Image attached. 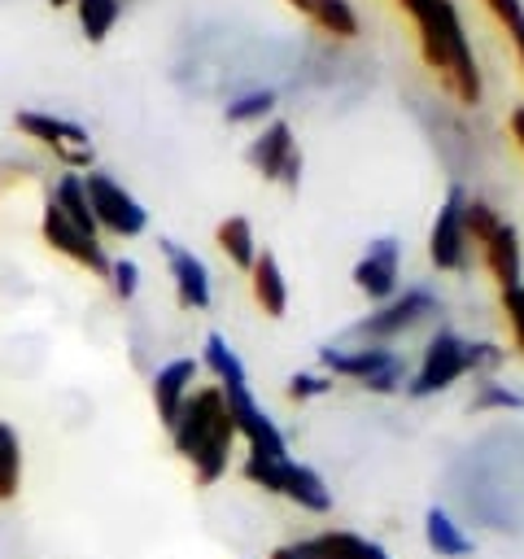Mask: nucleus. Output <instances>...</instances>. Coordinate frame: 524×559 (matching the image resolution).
Masks as SVG:
<instances>
[{
	"instance_id": "18",
	"label": "nucleus",
	"mask_w": 524,
	"mask_h": 559,
	"mask_svg": "<svg viewBox=\"0 0 524 559\" xmlns=\"http://www.w3.org/2000/svg\"><path fill=\"white\" fill-rule=\"evenodd\" d=\"M249 280H253V301L262 306V314L279 319L288 310V284H284V271L275 262V253H258L253 266H249Z\"/></svg>"
},
{
	"instance_id": "9",
	"label": "nucleus",
	"mask_w": 524,
	"mask_h": 559,
	"mask_svg": "<svg viewBox=\"0 0 524 559\" xmlns=\"http://www.w3.org/2000/svg\"><path fill=\"white\" fill-rule=\"evenodd\" d=\"M249 166L262 175V179H279L284 188H297L301 179V153L293 144V131L288 122H271L253 144H249Z\"/></svg>"
},
{
	"instance_id": "3",
	"label": "nucleus",
	"mask_w": 524,
	"mask_h": 559,
	"mask_svg": "<svg viewBox=\"0 0 524 559\" xmlns=\"http://www.w3.org/2000/svg\"><path fill=\"white\" fill-rule=\"evenodd\" d=\"M240 472H245L249 485H262L266 493H279V498L297 502L310 515L332 511V489L323 485V476L314 467L288 459V454H249Z\"/></svg>"
},
{
	"instance_id": "24",
	"label": "nucleus",
	"mask_w": 524,
	"mask_h": 559,
	"mask_svg": "<svg viewBox=\"0 0 524 559\" xmlns=\"http://www.w3.org/2000/svg\"><path fill=\"white\" fill-rule=\"evenodd\" d=\"M52 205H61V210L83 227V231H92V236H96V218H92V205H87V192H83V179H79V175H66V179L57 183Z\"/></svg>"
},
{
	"instance_id": "2",
	"label": "nucleus",
	"mask_w": 524,
	"mask_h": 559,
	"mask_svg": "<svg viewBox=\"0 0 524 559\" xmlns=\"http://www.w3.org/2000/svg\"><path fill=\"white\" fill-rule=\"evenodd\" d=\"M170 441L175 450L192 463V476L201 485H214L227 472V454L236 441V424L227 411V397L218 384L210 389H192L188 402L179 406L175 424H170Z\"/></svg>"
},
{
	"instance_id": "14",
	"label": "nucleus",
	"mask_w": 524,
	"mask_h": 559,
	"mask_svg": "<svg viewBox=\"0 0 524 559\" xmlns=\"http://www.w3.org/2000/svg\"><path fill=\"white\" fill-rule=\"evenodd\" d=\"M192 380H196V362H192V358H175V362L157 367V376H153V406H157V419H162L166 428L175 424L179 406L188 402Z\"/></svg>"
},
{
	"instance_id": "15",
	"label": "nucleus",
	"mask_w": 524,
	"mask_h": 559,
	"mask_svg": "<svg viewBox=\"0 0 524 559\" xmlns=\"http://www.w3.org/2000/svg\"><path fill=\"white\" fill-rule=\"evenodd\" d=\"M162 249H166V258H170V275H175L179 306H188V310H205V306H210V271H205V262H201L196 253L170 245V240H166Z\"/></svg>"
},
{
	"instance_id": "32",
	"label": "nucleus",
	"mask_w": 524,
	"mask_h": 559,
	"mask_svg": "<svg viewBox=\"0 0 524 559\" xmlns=\"http://www.w3.org/2000/svg\"><path fill=\"white\" fill-rule=\"evenodd\" d=\"M502 314H507V328H511L515 349H524V284L502 288Z\"/></svg>"
},
{
	"instance_id": "12",
	"label": "nucleus",
	"mask_w": 524,
	"mask_h": 559,
	"mask_svg": "<svg viewBox=\"0 0 524 559\" xmlns=\"http://www.w3.org/2000/svg\"><path fill=\"white\" fill-rule=\"evenodd\" d=\"M17 131L35 135L39 144H48L61 162L70 166H87L92 162V144H87V131L74 127V122H61V118H48V114H17Z\"/></svg>"
},
{
	"instance_id": "35",
	"label": "nucleus",
	"mask_w": 524,
	"mask_h": 559,
	"mask_svg": "<svg viewBox=\"0 0 524 559\" xmlns=\"http://www.w3.org/2000/svg\"><path fill=\"white\" fill-rule=\"evenodd\" d=\"M511 135H515V144L524 148V105H520V109H511Z\"/></svg>"
},
{
	"instance_id": "11",
	"label": "nucleus",
	"mask_w": 524,
	"mask_h": 559,
	"mask_svg": "<svg viewBox=\"0 0 524 559\" xmlns=\"http://www.w3.org/2000/svg\"><path fill=\"white\" fill-rule=\"evenodd\" d=\"M227 397V411H231V424H236V437L249 441V454H288L284 445V432L279 424L253 402L249 389H236V393H223Z\"/></svg>"
},
{
	"instance_id": "33",
	"label": "nucleus",
	"mask_w": 524,
	"mask_h": 559,
	"mask_svg": "<svg viewBox=\"0 0 524 559\" xmlns=\"http://www.w3.org/2000/svg\"><path fill=\"white\" fill-rule=\"evenodd\" d=\"M109 280H114V293L127 301V297H135V288H140V266H135L131 258L109 262Z\"/></svg>"
},
{
	"instance_id": "20",
	"label": "nucleus",
	"mask_w": 524,
	"mask_h": 559,
	"mask_svg": "<svg viewBox=\"0 0 524 559\" xmlns=\"http://www.w3.org/2000/svg\"><path fill=\"white\" fill-rule=\"evenodd\" d=\"M314 555H319V559H389V550H384L380 542H367V537L345 533V528L319 533V537H314Z\"/></svg>"
},
{
	"instance_id": "8",
	"label": "nucleus",
	"mask_w": 524,
	"mask_h": 559,
	"mask_svg": "<svg viewBox=\"0 0 524 559\" xmlns=\"http://www.w3.org/2000/svg\"><path fill=\"white\" fill-rule=\"evenodd\" d=\"M463 345L467 341H458L454 332H437L428 345H424V358H419V371L410 376V384H406V393L410 397H428V393H441V389H450L467 367H463Z\"/></svg>"
},
{
	"instance_id": "19",
	"label": "nucleus",
	"mask_w": 524,
	"mask_h": 559,
	"mask_svg": "<svg viewBox=\"0 0 524 559\" xmlns=\"http://www.w3.org/2000/svg\"><path fill=\"white\" fill-rule=\"evenodd\" d=\"M297 13H306L319 31H327L332 39H354L358 35V17L345 0H288Z\"/></svg>"
},
{
	"instance_id": "34",
	"label": "nucleus",
	"mask_w": 524,
	"mask_h": 559,
	"mask_svg": "<svg viewBox=\"0 0 524 559\" xmlns=\"http://www.w3.org/2000/svg\"><path fill=\"white\" fill-rule=\"evenodd\" d=\"M271 559H319L314 555V537H301V542H284L271 550Z\"/></svg>"
},
{
	"instance_id": "27",
	"label": "nucleus",
	"mask_w": 524,
	"mask_h": 559,
	"mask_svg": "<svg viewBox=\"0 0 524 559\" xmlns=\"http://www.w3.org/2000/svg\"><path fill=\"white\" fill-rule=\"evenodd\" d=\"M485 9L502 22V31L511 35L515 44V57H520V70H524V4L520 0H485Z\"/></svg>"
},
{
	"instance_id": "1",
	"label": "nucleus",
	"mask_w": 524,
	"mask_h": 559,
	"mask_svg": "<svg viewBox=\"0 0 524 559\" xmlns=\"http://www.w3.org/2000/svg\"><path fill=\"white\" fill-rule=\"evenodd\" d=\"M397 4L419 35L424 66L437 70L463 105H476L480 100V70H476V57H472V44H467V31L458 22L454 0H397Z\"/></svg>"
},
{
	"instance_id": "17",
	"label": "nucleus",
	"mask_w": 524,
	"mask_h": 559,
	"mask_svg": "<svg viewBox=\"0 0 524 559\" xmlns=\"http://www.w3.org/2000/svg\"><path fill=\"white\" fill-rule=\"evenodd\" d=\"M424 542H428V550L437 555V559H467L476 546H472V537L463 533V524L445 511V507H428L424 511Z\"/></svg>"
},
{
	"instance_id": "30",
	"label": "nucleus",
	"mask_w": 524,
	"mask_h": 559,
	"mask_svg": "<svg viewBox=\"0 0 524 559\" xmlns=\"http://www.w3.org/2000/svg\"><path fill=\"white\" fill-rule=\"evenodd\" d=\"M507 362V349L493 341H467L463 345V367L467 371H498Z\"/></svg>"
},
{
	"instance_id": "29",
	"label": "nucleus",
	"mask_w": 524,
	"mask_h": 559,
	"mask_svg": "<svg viewBox=\"0 0 524 559\" xmlns=\"http://www.w3.org/2000/svg\"><path fill=\"white\" fill-rule=\"evenodd\" d=\"M275 109V92H249V96H236L227 105V122H253V118H266Z\"/></svg>"
},
{
	"instance_id": "28",
	"label": "nucleus",
	"mask_w": 524,
	"mask_h": 559,
	"mask_svg": "<svg viewBox=\"0 0 524 559\" xmlns=\"http://www.w3.org/2000/svg\"><path fill=\"white\" fill-rule=\"evenodd\" d=\"M524 406V393L498 384V380H485L476 393H472V411H520Z\"/></svg>"
},
{
	"instance_id": "16",
	"label": "nucleus",
	"mask_w": 524,
	"mask_h": 559,
	"mask_svg": "<svg viewBox=\"0 0 524 559\" xmlns=\"http://www.w3.org/2000/svg\"><path fill=\"white\" fill-rule=\"evenodd\" d=\"M485 266H489V275H493L498 288L524 284V253H520V236H515L511 223H502V227L489 236V245H485Z\"/></svg>"
},
{
	"instance_id": "5",
	"label": "nucleus",
	"mask_w": 524,
	"mask_h": 559,
	"mask_svg": "<svg viewBox=\"0 0 524 559\" xmlns=\"http://www.w3.org/2000/svg\"><path fill=\"white\" fill-rule=\"evenodd\" d=\"M83 192H87L92 218H96L100 227H109L114 236H140V231H144V223H148L144 205H140L122 183H114L109 175L92 170V175L83 179Z\"/></svg>"
},
{
	"instance_id": "23",
	"label": "nucleus",
	"mask_w": 524,
	"mask_h": 559,
	"mask_svg": "<svg viewBox=\"0 0 524 559\" xmlns=\"http://www.w3.org/2000/svg\"><path fill=\"white\" fill-rule=\"evenodd\" d=\"M17 485H22V441L0 419V502L17 498Z\"/></svg>"
},
{
	"instance_id": "21",
	"label": "nucleus",
	"mask_w": 524,
	"mask_h": 559,
	"mask_svg": "<svg viewBox=\"0 0 524 559\" xmlns=\"http://www.w3.org/2000/svg\"><path fill=\"white\" fill-rule=\"evenodd\" d=\"M214 240H218V249L227 253V262H231V266H240V271H249V266H253L258 245H253V227H249V218H240V214L223 218V223H218V231H214Z\"/></svg>"
},
{
	"instance_id": "6",
	"label": "nucleus",
	"mask_w": 524,
	"mask_h": 559,
	"mask_svg": "<svg viewBox=\"0 0 524 559\" xmlns=\"http://www.w3.org/2000/svg\"><path fill=\"white\" fill-rule=\"evenodd\" d=\"M437 310H441V301H437L428 288H406L402 297H389L380 310H371V314L354 328V336H358V341H389V336L410 332L415 323L432 319Z\"/></svg>"
},
{
	"instance_id": "7",
	"label": "nucleus",
	"mask_w": 524,
	"mask_h": 559,
	"mask_svg": "<svg viewBox=\"0 0 524 559\" xmlns=\"http://www.w3.org/2000/svg\"><path fill=\"white\" fill-rule=\"evenodd\" d=\"M463 205H467V192L454 183L432 218V231H428V258L437 271H463L467 266V231H463Z\"/></svg>"
},
{
	"instance_id": "22",
	"label": "nucleus",
	"mask_w": 524,
	"mask_h": 559,
	"mask_svg": "<svg viewBox=\"0 0 524 559\" xmlns=\"http://www.w3.org/2000/svg\"><path fill=\"white\" fill-rule=\"evenodd\" d=\"M205 367L218 376V389L223 393H236V389H249V376H245V367H240V358H236V349L214 332L210 341H205Z\"/></svg>"
},
{
	"instance_id": "4",
	"label": "nucleus",
	"mask_w": 524,
	"mask_h": 559,
	"mask_svg": "<svg viewBox=\"0 0 524 559\" xmlns=\"http://www.w3.org/2000/svg\"><path fill=\"white\" fill-rule=\"evenodd\" d=\"M319 367L327 376L358 380L371 393H397L406 384V362L393 349H384V345H358V349H332V345H323L319 349Z\"/></svg>"
},
{
	"instance_id": "25",
	"label": "nucleus",
	"mask_w": 524,
	"mask_h": 559,
	"mask_svg": "<svg viewBox=\"0 0 524 559\" xmlns=\"http://www.w3.org/2000/svg\"><path fill=\"white\" fill-rule=\"evenodd\" d=\"M498 227H502V214H498L489 201H476V197H472V201L463 205V231H467V245H480V249H485L489 236H493Z\"/></svg>"
},
{
	"instance_id": "13",
	"label": "nucleus",
	"mask_w": 524,
	"mask_h": 559,
	"mask_svg": "<svg viewBox=\"0 0 524 559\" xmlns=\"http://www.w3.org/2000/svg\"><path fill=\"white\" fill-rule=\"evenodd\" d=\"M397 258H402V249H397L393 236L371 240L367 253H362L358 266H354V284H358V293H367V297H376V301H389L393 288H397Z\"/></svg>"
},
{
	"instance_id": "31",
	"label": "nucleus",
	"mask_w": 524,
	"mask_h": 559,
	"mask_svg": "<svg viewBox=\"0 0 524 559\" xmlns=\"http://www.w3.org/2000/svg\"><path fill=\"white\" fill-rule=\"evenodd\" d=\"M327 389H332V376H327V371H297V376H288V397H293V402L323 397Z\"/></svg>"
},
{
	"instance_id": "26",
	"label": "nucleus",
	"mask_w": 524,
	"mask_h": 559,
	"mask_svg": "<svg viewBox=\"0 0 524 559\" xmlns=\"http://www.w3.org/2000/svg\"><path fill=\"white\" fill-rule=\"evenodd\" d=\"M118 4L122 0H79V26L92 44H100L109 35V26L118 22Z\"/></svg>"
},
{
	"instance_id": "10",
	"label": "nucleus",
	"mask_w": 524,
	"mask_h": 559,
	"mask_svg": "<svg viewBox=\"0 0 524 559\" xmlns=\"http://www.w3.org/2000/svg\"><path fill=\"white\" fill-rule=\"evenodd\" d=\"M44 240L57 249V253H66L70 262H79V266H87V271H96V275H105L109 271V258H105V249H100V240L92 236V231H83L61 205H44Z\"/></svg>"
}]
</instances>
